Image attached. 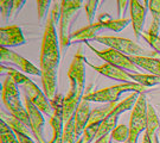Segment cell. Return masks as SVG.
I'll return each instance as SVG.
<instances>
[{
    "label": "cell",
    "mask_w": 160,
    "mask_h": 143,
    "mask_svg": "<svg viewBox=\"0 0 160 143\" xmlns=\"http://www.w3.org/2000/svg\"><path fill=\"white\" fill-rule=\"evenodd\" d=\"M61 5L55 4L50 14H48L45 30L40 48V72H42V85L46 98L52 100L57 94V74L61 58L59 40L56 31V23L59 19Z\"/></svg>",
    "instance_id": "cell-1"
},
{
    "label": "cell",
    "mask_w": 160,
    "mask_h": 143,
    "mask_svg": "<svg viewBox=\"0 0 160 143\" xmlns=\"http://www.w3.org/2000/svg\"><path fill=\"white\" fill-rule=\"evenodd\" d=\"M86 56L83 55L82 47H78L68 70L70 88L68 94L63 98V117L64 122H68L77 109L78 104L84 96L86 86Z\"/></svg>",
    "instance_id": "cell-2"
},
{
    "label": "cell",
    "mask_w": 160,
    "mask_h": 143,
    "mask_svg": "<svg viewBox=\"0 0 160 143\" xmlns=\"http://www.w3.org/2000/svg\"><path fill=\"white\" fill-rule=\"evenodd\" d=\"M0 69H1V73L6 72L7 75L11 76L12 79L14 80L17 86L23 88L24 93H25V97L29 98L30 100L43 113L48 114V116H51L52 107H51V104H50V100L46 98L45 93L43 91H40L39 87L36 85L33 81L31 80V79H29L25 74L18 72L16 69L11 68V67H8V66H5V64H1Z\"/></svg>",
    "instance_id": "cell-3"
},
{
    "label": "cell",
    "mask_w": 160,
    "mask_h": 143,
    "mask_svg": "<svg viewBox=\"0 0 160 143\" xmlns=\"http://www.w3.org/2000/svg\"><path fill=\"white\" fill-rule=\"evenodd\" d=\"M1 99H2V104H4L5 109L7 110V112L11 116H13L16 119L19 120L29 131H31L29 116H28L26 109L24 107L22 102H20L17 84L8 75L6 76L4 82H2Z\"/></svg>",
    "instance_id": "cell-4"
},
{
    "label": "cell",
    "mask_w": 160,
    "mask_h": 143,
    "mask_svg": "<svg viewBox=\"0 0 160 143\" xmlns=\"http://www.w3.org/2000/svg\"><path fill=\"white\" fill-rule=\"evenodd\" d=\"M92 86H89V88L83 96L84 100L88 102H95V103H118L119 97L125 92H138V93H145L146 87L139 85L137 82H121L118 85L109 86L106 88H101L97 91H90Z\"/></svg>",
    "instance_id": "cell-5"
},
{
    "label": "cell",
    "mask_w": 160,
    "mask_h": 143,
    "mask_svg": "<svg viewBox=\"0 0 160 143\" xmlns=\"http://www.w3.org/2000/svg\"><path fill=\"white\" fill-rule=\"evenodd\" d=\"M59 5H61V12L58 19V40H59L61 52H63L71 44L70 29L72 25V20L78 10L84 6V3L81 0H62Z\"/></svg>",
    "instance_id": "cell-6"
},
{
    "label": "cell",
    "mask_w": 160,
    "mask_h": 143,
    "mask_svg": "<svg viewBox=\"0 0 160 143\" xmlns=\"http://www.w3.org/2000/svg\"><path fill=\"white\" fill-rule=\"evenodd\" d=\"M146 123H147V98L145 93H140L133 106L129 119V125H128L129 142H138L139 135L146 130Z\"/></svg>",
    "instance_id": "cell-7"
},
{
    "label": "cell",
    "mask_w": 160,
    "mask_h": 143,
    "mask_svg": "<svg viewBox=\"0 0 160 143\" xmlns=\"http://www.w3.org/2000/svg\"><path fill=\"white\" fill-rule=\"evenodd\" d=\"M139 94L140 93H138V92H132L126 99H123L121 103L118 104L114 109L109 112L108 116L106 117V119L103 120L102 123H101V125H100L96 140L97 138L103 137V136H107V135H109V132H112L114 130L115 126L118 125V118H119V116L125 113L128 110L133 109V106H134V104L137 102Z\"/></svg>",
    "instance_id": "cell-8"
},
{
    "label": "cell",
    "mask_w": 160,
    "mask_h": 143,
    "mask_svg": "<svg viewBox=\"0 0 160 143\" xmlns=\"http://www.w3.org/2000/svg\"><path fill=\"white\" fill-rule=\"evenodd\" d=\"M94 41L102 43L104 46L115 49L128 56H145V54H147L142 47L127 38L114 37V36H96Z\"/></svg>",
    "instance_id": "cell-9"
},
{
    "label": "cell",
    "mask_w": 160,
    "mask_h": 143,
    "mask_svg": "<svg viewBox=\"0 0 160 143\" xmlns=\"http://www.w3.org/2000/svg\"><path fill=\"white\" fill-rule=\"evenodd\" d=\"M87 47L92 50V52L96 54L100 58H102L103 61H106L109 64H113L115 67H119V68L123 69V70H131V72H139V67H138L135 63L132 61L128 55H125L122 52H118L115 49L108 48V49H104V50H98L96 48L87 42Z\"/></svg>",
    "instance_id": "cell-10"
},
{
    "label": "cell",
    "mask_w": 160,
    "mask_h": 143,
    "mask_svg": "<svg viewBox=\"0 0 160 143\" xmlns=\"http://www.w3.org/2000/svg\"><path fill=\"white\" fill-rule=\"evenodd\" d=\"M52 114L50 116V125L52 128V138L48 143H62L63 137V97L57 93L56 97L50 100Z\"/></svg>",
    "instance_id": "cell-11"
},
{
    "label": "cell",
    "mask_w": 160,
    "mask_h": 143,
    "mask_svg": "<svg viewBox=\"0 0 160 143\" xmlns=\"http://www.w3.org/2000/svg\"><path fill=\"white\" fill-rule=\"evenodd\" d=\"M0 60L4 63H11L17 66L25 74H31V75H42L40 69H38L32 62H30L29 60H26L25 57L20 56L19 54L14 52L13 50H10L8 48H0Z\"/></svg>",
    "instance_id": "cell-12"
},
{
    "label": "cell",
    "mask_w": 160,
    "mask_h": 143,
    "mask_svg": "<svg viewBox=\"0 0 160 143\" xmlns=\"http://www.w3.org/2000/svg\"><path fill=\"white\" fill-rule=\"evenodd\" d=\"M25 109L29 116L31 131L36 137V141L38 143H44L43 141V126H44L43 112L26 97H25Z\"/></svg>",
    "instance_id": "cell-13"
},
{
    "label": "cell",
    "mask_w": 160,
    "mask_h": 143,
    "mask_svg": "<svg viewBox=\"0 0 160 143\" xmlns=\"http://www.w3.org/2000/svg\"><path fill=\"white\" fill-rule=\"evenodd\" d=\"M0 44L4 48L24 46L25 37H24L20 26H18V25L1 26L0 29Z\"/></svg>",
    "instance_id": "cell-14"
},
{
    "label": "cell",
    "mask_w": 160,
    "mask_h": 143,
    "mask_svg": "<svg viewBox=\"0 0 160 143\" xmlns=\"http://www.w3.org/2000/svg\"><path fill=\"white\" fill-rule=\"evenodd\" d=\"M129 6H131V23L133 26L134 36L137 38H140L142 34V28L146 18V7L148 6V1H146V5H142L141 1L131 0Z\"/></svg>",
    "instance_id": "cell-15"
},
{
    "label": "cell",
    "mask_w": 160,
    "mask_h": 143,
    "mask_svg": "<svg viewBox=\"0 0 160 143\" xmlns=\"http://www.w3.org/2000/svg\"><path fill=\"white\" fill-rule=\"evenodd\" d=\"M90 113H92L90 102L82 99L74 113L75 137H76L77 141H78V140L82 137V135H83V131H84L87 124H88V122H89V118H90Z\"/></svg>",
    "instance_id": "cell-16"
},
{
    "label": "cell",
    "mask_w": 160,
    "mask_h": 143,
    "mask_svg": "<svg viewBox=\"0 0 160 143\" xmlns=\"http://www.w3.org/2000/svg\"><path fill=\"white\" fill-rule=\"evenodd\" d=\"M86 64L89 66V67H92L95 72L104 75V76H107L109 79H113V80H116V81H122V82H132L128 72L119 68V67H115L113 64L104 63V64H101V66H96V64L90 63L88 60H86Z\"/></svg>",
    "instance_id": "cell-17"
},
{
    "label": "cell",
    "mask_w": 160,
    "mask_h": 143,
    "mask_svg": "<svg viewBox=\"0 0 160 143\" xmlns=\"http://www.w3.org/2000/svg\"><path fill=\"white\" fill-rule=\"evenodd\" d=\"M1 119H4L8 125L11 126V129L14 131L19 143H36L31 138V136H30V132L31 131H29V130H28L19 120L16 119L13 116L7 114V113H5L4 111H1Z\"/></svg>",
    "instance_id": "cell-18"
},
{
    "label": "cell",
    "mask_w": 160,
    "mask_h": 143,
    "mask_svg": "<svg viewBox=\"0 0 160 143\" xmlns=\"http://www.w3.org/2000/svg\"><path fill=\"white\" fill-rule=\"evenodd\" d=\"M102 28V24L100 22L88 24L84 28L78 29L75 32H71V35H70V43H76V42H84V43H87L88 41L90 40L94 41V38L97 36L96 34Z\"/></svg>",
    "instance_id": "cell-19"
},
{
    "label": "cell",
    "mask_w": 160,
    "mask_h": 143,
    "mask_svg": "<svg viewBox=\"0 0 160 143\" xmlns=\"http://www.w3.org/2000/svg\"><path fill=\"white\" fill-rule=\"evenodd\" d=\"M139 68L149 72V74L160 76V60L152 56H129Z\"/></svg>",
    "instance_id": "cell-20"
},
{
    "label": "cell",
    "mask_w": 160,
    "mask_h": 143,
    "mask_svg": "<svg viewBox=\"0 0 160 143\" xmlns=\"http://www.w3.org/2000/svg\"><path fill=\"white\" fill-rule=\"evenodd\" d=\"M98 22L102 24L103 28L113 30L115 32L122 31L123 29L128 26L131 23V18H123V19H112L108 13H101L98 16Z\"/></svg>",
    "instance_id": "cell-21"
},
{
    "label": "cell",
    "mask_w": 160,
    "mask_h": 143,
    "mask_svg": "<svg viewBox=\"0 0 160 143\" xmlns=\"http://www.w3.org/2000/svg\"><path fill=\"white\" fill-rule=\"evenodd\" d=\"M148 8L152 14V22L147 32L158 36L160 30V0H149Z\"/></svg>",
    "instance_id": "cell-22"
},
{
    "label": "cell",
    "mask_w": 160,
    "mask_h": 143,
    "mask_svg": "<svg viewBox=\"0 0 160 143\" xmlns=\"http://www.w3.org/2000/svg\"><path fill=\"white\" fill-rule=\"evenodd\" d=\"M129 78L133 82H137L143 87H153L160 85V76L153 74H140V73H129Z\"/></svg>",
    "instance_id": "cell-23"
},
{
    "label": "cell",
    "mask_w": 160,
    "mask_h": 143,
    "mask_svg": "<svg viewBox=\"0 0 160 143\" xmlns=\"http://www.w3.org/2000/svg\"><path fill=\"white\" fill-rule=\"evenodd\" d=\"M0 143H19L14 131L4 119H0Z\"/></svg>",
    "instance_id": "cell-24"
},
{
    "label": "cell",
    "mask_w": 160,
    "mask_h": 143,
    "mask_svg": "<svg viewBox=\"0 0 160 143\" xmlns=\"http://www.w3.org/2000/svg\"><path fill=\"white\" fill-rule=\"evenodd\" d=\"M110 137L112 140H114L115 142L126 143L129 138V128L125 124H118L114 130L112 131Z\"/></svg>",
    "instance_id": "cell-25"
},
{
    "label": "cell",
    "mask_w": 160,
    "mask_h": 143,
    "mask_svg": "<svg viewBox=\"0 0 160 143\" xmlns=\"http://www.w3.org/2000/svg\"><path fill=\"white\" fill-rule=\"evenodd\" d=\"M76 142H77V140L75 137V119H74V116H72L64 124L62 143H76Z\"/></svg>",
    "instance_id": "cell-26"
},
{
    "label": "cell",
    "mask_w": 160,
    "mask_h": 143,
    "mask_svg": "<svg viewBox=\"0 0 160 143\" xmlns=\"http://www.w3.org/2000/svg\"><path fill=\"white\" fill-rule=\"evenodd\" d=\"M98 4H100V1H96V0H89V1L84 3L83 8L86 11L87 19H88V23L89 24H92V19L95 17V12H96Z\"/></svg>",
    "instance_id": "cell-27"
},
{
    "label": "cell",
    "mask_w": 160,
    "mask_h": 143,
    "mask_svg": "<svg viewBox=\"0 0 160 143\" xmlns=\"http://www.w3.org/2000/svg\"><path fill=\"white\" fill-rule=\"evenodd\" d=\"M141 37L154 49V52H157V54H160V37L159 36L152 35V34H149V32H147V31H145V32L141 34Z\"/></svg>",
    "instance_id": "cell-28"
},
{
    "label": "cell",
    "mask_w": 160,
    "mask_h": 143,
    "mask_svg": "<svg viewBox=\"0 0 160 143\" xmlns=\"http://www.w3.org/2000/svg\"><path fill=\"white\" fill-rule=\"evenodd\" d=\"M50 4H51V1H49V0H38V1H36V5H37V17H38V22L39 23H42L44 20V18L46 16V11H48Z\"/></svg>",
    "instance_id": "cell-29"
},
{
    "label": "cell",
    "mask_w": 160,
    "mask_h": 143,
    "mask_svg": "<svg viewBox=\"0 0 160 143\" xmlns=\"http://www.w3.org/2000/svg\"><path fill=\"white\" fill-rule=\"evenodd\" d=\"M11 3L12 1H10V0H1V1H0V12H1V18H2V20H8V19H10Z\"/></svg>",
    "instance_id": "cell-30"
},
{
    "label": "cell",
    "mask_w": 160,
    "mask_h": 143,
    "mask_svg": "<svg viewBox=\"0 0 160 143\" xmlns=\"http://www.w3.org/2000/svg\"><path fill=\"white\" fill-rule=\"evenodd\" d=\"M25 1L24 0H13L11 3V11H10V19L14 18L18 14V12L23 8Z\"/></svg>",
    "instance_id": "cell-31"
},
{
    "label": "cell",
    "mask_w": 160,
    "mask_h": 143,
    "mask_svg": "<svg viewBox=\"0 0 160 143\" xmlns=\"http://www.w3.org/2000/svg\"><path fill=\"white\" fill-rule=\"evenodd\" d=\"M129 5V1L127 0H118L116 6H118V19H123V14L126 11L127 6Z\"/></svg>",
    "instance_id": "cell-32"
},
{
    "label": "cell",
    "mask_w": 160,
    "mask_h": 143,
    "mask_svg": "<svg viewBox=\"0 0 160 143\" xmlns=\"http://www.w3.org/2000/svg\"><path fill=\"white\" fill-rule=\"evenodd\" d=\"M94 143H112V137H110L109 135H107V136H103V137H101V138L95 140Z\"/></svg>",
    "instance_id": "cell-33"
},
{
    "label": "cell",
    "mask_w": 160,
    "mask_h": 143,
    "mask_svg": "<svg viewBox=\"0 0 160 143\" xmlns=\"http://www.w3.org/2000/svg\"><path fill=\"white\" fill-rule=\"evenodd\" d=\"M141 143H153V137H149L148 135L143 134V137H142V142Z\"/></svg>",
    "instance_id": "cell-34"
},
{
    "label": "cell",
    "mask_w": 160,
    "mask_h": 143,
    "mask_svg": "<svg viewBox=\"0 0 160 143\" xmlns=\"http://www.w3.org/2000/svg\"><path fill=\"white\" fill-rule=\"evenodd\" d=\"M153 143H160L159 142V136H158V135H154V137H153Z\"/></svg>",
    "instance_id": "cell-35"
},
{
    "label": "cell",
    "mask_w": 160,
    "mask_h": 143,
    "mask_svg": "<svg viewBox=\"0 0 160 143\" xmlns=\"http://www.w3.org/2000/svg\"><path fill=\"white\" fill-rule=\"evenodd\" d=\"M158 130H159V142H160V126H159V129H158Z\"/></svg>",
    "instance_id": "cell-36"
},
{
    "label": "cell",
    "mask_w": 160,
    "mask_h": 143,
    "mask_svg": "<svg viewBox=\"0 0 160 143\" xmlns=\"http://www.w3.org/2000/svg\"><path fill=\"white\" fill-rule=\"evenodd\" d=\"M76 143H82V142H81V140H78V141H77Z\"/></svg>",
    "instance_id": "cell-37"
},
{
    "label": "cell",
    "mask_w": 160,
    "mask_h": 143,
    "mask_svg": "<svg viewBox=\"0 0 160 143\" xmlns=\"http://www.w3.org/2000/svg\"><path fill=\"white\" fill-rule=\"evenodd\" d=\"M126 143H131V142H129V141H127V142Z\"/></svg>",
    "instance_id": "cell-38"
},
{
    "label": "cell",
    "mask_w": 160,
    "mask_h": 143,
    "mask_svg": "<svg viewBox=\"0 0 160 143\" xmlns=\"http://www.w3.org/2000/svg\"><path fill=\"white\" fill-rule=\"evenodd\" d=\"M135 143H138V142H135Z\"/></svg>",
    "instance_id": "cell-39"
}]
</instances>
